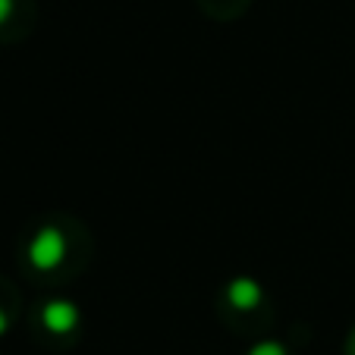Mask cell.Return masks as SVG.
Segmentation results:
<instances>
[{"label":"cell","instance_id":"8992f818","mask_svg":"<svg viewBox=\"0 0 355 355\" xmlns=\"http://www.w3.org/2000/svg\"><path fill=\"white\" fill-rule=\"evenodd\" d=\"M7 330V318H3V311H0V334Z\"/></svg>","mask_w":355,"mask_h":355},{"label":"cell","instance_id":"7a4b0ae2","mask_svg":"<svg viewBox=\"0 0 355 355\" xmlns=\"http://www.w3.org/2000/svg\"><path fill=\"white\" fill-rule=\"evenodd\" d=\"M41 318H44L47 330H54V334H67V330H73L76 321H79V309H76L73 302H67V299H54V302H47L44 305Z\"/></svg>","mask_w":355,"mask_h":355},{"label":"cell","instance_id":"6da1fadb","mask_svg":"<svg viewBox=\"0 0 355 355\" xmlns=\"http://www.w3.org/2000/svg\"><path fill=\"white\" fill-rule=\"evenodd\" d=\"M63 258H67V236L57 227L38 230V236H35L32 245H28V261L38 270H54Z\"/></svg>","mask_w":355,"mask_h":355},{"label":"cell","instance_id":"277c9868","mask_svg":"<svg viewBox=\"0 0 355 355\" xmlns=\"http://www.w3.org/2000/svg\"><path fill=\"white\" fill-rule=\"evenodd\" d=\"M248 355H286V346H283V343L268 340V343H258V346L252 349Z\"/></svg>","mask_w":355,"mask_h":355},{"label":"cell","instance_id":"5b68a950","mask_svg":"<svg viewBox=\"0 0 355 355\" xmlns=\"http://www.w3.org/2000/svg\"><path fill=\"white\" fill-rule=\"evenodd\" d=\"M13 13V0H0V22H7Z\"/></svg>","mask_w":355,"mask_h":355},{"label":"cell","instance_id":"3957f363","mask_svg":"<svg viewBox=\"0 0 355 355\" xmlns=\"http://www.w3.org/2000/svg\"><path fill=\"white\" fill-rule=\"evenodd\" d=\"M227 295L236 309H255L258 302H261V286H258L252 277H236V280L230 283Z\"/></svg>","mask_w":355,"mask_h":355}]
</instances>
